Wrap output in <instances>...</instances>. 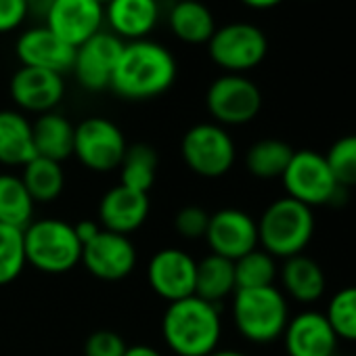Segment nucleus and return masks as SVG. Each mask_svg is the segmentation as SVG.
<instances>
[{"instance_id":"37","label":"nucleus","mask_w":356,"mask_h":356,"mask_svg":"<svg viewBox=\"0 0 356 356\" xmlns=\"http://www.w3.org/2000/svg\"><path fill=\"white\" fill-rule=\"evenodd\" d=\"M74 231H76V237L80 239V243L84 248L88 241H92L101 233V227L97 222H92V220H82V222L74 225Z\"/></svg>"},{"instance_id":"17","label":"nucleus","mask_w":356,"mask_h":356,"mask_svg":"<svg viewBox=\"0 0 356 356\" xmlns=\"http://www.w3.org/2000/svg\"><path fill=\"white\" fill-rule=\"evenodd\" d=\"M15 53L24 67L47 70L63 76L74 67L76 49L65 44L47 26H36L22 32V36L17 38Z\"/></svg>"},{"instance_id":"42","label":"nucleus","mask_w":356,"mask_h":356,"mask_svg":"<svg viewBox=\"0 0 356 356\" xmlns=\"http://www.w3.org/2000/svg\"><path fill=\"white\" fill-rule=\"evenodd\" d=\"M99 3H101V5L105 7V5H109V3H111V0H99Z\"/></svg>"},{"instance_id":"8","label":"nucleus","mask_w":356,"mask_h":356,"mask_svg":"<svg viewBox=\"0 0 356 356\" xmlns=\"http://www.w3.org/2000/svg\"><path fill=\"white\" fill-rule=\"evenodd\" d=\"M181 153L197 176L218 178L233 168L237 149L220 124H197L185 132Z\"/></svg>"},{"instance_id":"34","label":"nucleus","mask_w":356,"mask_h":356,"mask_svg":"<svg viewBox=\"0 0 356 356\" xmlns=\"http://www.w3.org/2000/svg\"><path fill=\"white\" fill-rule=\"evenodd\" d=\"M208 222H210V214L200 208V206H187L174 218V227L178 231V235L185 239H202L206 237L208 231Z\"/></svg>"},{"instance_id":"2","label":"nucleus","mask_w":356,"mask_h":356,"mask_svg":"<svg viewBox=\"0 0 356 356\" xmlns=\"http://www.w3.org/2000/svg\"><path fill=\"white\" fill-rule=\"evenodd\" d=\"M222 333L220 312L197 296L172 302L161 318V335L176 356H210Z\"/></svg>"},{"instance_id":"18","label":"nucleus","mask_w":356,"mask_h":356,"mask_svg":"<svg viewBox=\"0 0 356 356\" xmlns=\"http://www.w3.org/2000/svg\"><path fill=\"white\" fill-rule=\"evenodd\" d=\"M9 90L15 105L42 115L53 111L61 103L65 95V82L61 74L22 65L13 74Z\"/></svg>"},{"instance_id":"4","label":"nucleus","mask_w":356,"mask_h":356,"mask_svg":"<svg viewBox=\"0 0 356 356\" xmlns=\"http://www.w3.org/2000/svg\"><path fill=\"white\" fill-rule=\"evenodd\" d=\"M26 262L47 275H63L82 260L74 225L59 218L32 220L24 229Z\"/></svg>"},{"instance_id":"24","label":"nucleus","mask_w":356,"mask_h":356,"mask_svg":"<svg viewBox=\"0 0 356 356\" xmlns=\"http://www.w3.org/2000/svg\"><path fill=\"white\" fill-rule=\"evenodd\" d=\"M74 132L76 126H72V122L61 113L49 111L38 115V120L32 124L36 155L61 163L74 155Z\"/></svg>"},{"instance_id":"41","label":"nucleus","mask_w":356,"mask_h":356,"mask_svg":"<svg viewBox=\"0 0 356 356\" xmlns=\"http://www.w3.org/2000/svg\"><path fill=\"white\" fill-rule=\"evenodd\" d=\"M210 356H245V354L237 352V350H214Z\"/></svg>"},{"instance_id":"1","label":"nucleus","mask_w":356,"mask_h":356,"mask_svg":"<svg viewBox=\"0 0 356 356\" xmlns=\"http://www.w3.org/2000/svg\"><path fill=\"white\" fill-rule=\"evenodd\" d=\"M176 72V59L163 44L147 38L124 42L109 88L122 99L145 101L170 90Z\"/></svg>"},{"instance_id":"25","label":"nucleus","mask_w":356,"mask_h":356,"mask_svg":"<svg viewBox=\"0 0 356 356\" xmlns=\"http://www.w3.org/2000/svg\"><path fill=\"white\" fill-rule=\"evenodd\" d=\"M235 264L222 256L210 254L202 262H197L195 275V296L216 304L225 300L229 293H235Z\"/></svg>"},{"instance_id":"29","label":"nucleus","mask_w":356,"mask_h":356,"mask_svg":"<svg viewBox=\"0 0 356 356\" xmlns=\"http://www.w3.org/2000/svg\"><path fill=\"white\" fill-rule=\"evenodd\" d=\"M120 172H122L120 185L140 191V193H149L155 183V176H157L155 149L145 143H136V145L128 147L124 153V159L120 163Z\"/></svg>"},{"instance_id":"9","label":"nucleus","mask_w":356,"mask_h":356,"mask_svg":"<svg viewBox=\"0 0 356 356\" xmlns=\"http://www.w3.org/2000/svg\"><path fill=\"white\" fill-rule=\"evenodd\" d=\"M206 105L216 124L241 126L260 113L262 92L250 78L241 74H225L210 84Z\"/></svg>"},{"instance_id":"6","label":"nucleus","mask_w":356,"mask_h":356,"mask_svg":"<svg viewBox=\"0 0 356 356\" xmlns=\"http://www.w3.org/2000/svg\"><path fill=\"white\" fill-rule=\"evenodd\" d=\"M281 181L287 197L310 210L318 206H339L346 195V189L337 185L325 155L312 149L293 151Z\"/></svg>"},{"instance_id":"38","label":"nucleus","mask_w":356,"mask_h":356,"mask_svg":"<svg viewBox=\"0 0 356 356\" xmlns=\"http://www.w3.org/2000/svg\"><path fill=\"white\" fill-rule=\"evenodd\" d=\"M53 3H55V0H28L30 15H40V17L44 19Z\"/></svg>"},{"instance_id":"15","label":"nucleus","mask_w":356,"mask_h":356,"mask_svg":"<svg viewBox=\"0 0 356 356\" xmlns=\"http://www.w3.org/2000/svg\"><path fill=\"white\" fill-rule=\"evenodd\" d=\"M80 262H84L86 270L97 279L120 281L134 270L136 248L128 235L101 229V233L82 248Z\"/></svg>"},{"instance_id":"26","label":"nucleus","mask_w":356,"mask_h":356,"mask_svg":"<svg viewBox=\"0 0 356 356\" xmlns=\"http://www.w3.org/2000/svg\"><path fill=\"white\" fill-rule=\"evenodd\" d=\"M34 204L19 176L0 174V225L24 231L34 218Z\"/></svg>"},{"instance_id":"3","label":"nucleus","mask_w":356,"mask_h":356,"mask_svg":"<svg viewBox=\"0 0 356 356\" xmlns=\"http://www.w3.org/2000/svg\"><path fill=\"white\" fill-rule=\"evenodd\" d=\"M256 222L258 243L275 260L300 256L314 237V212L287 195L273 202Z\"/></svg>"},{"instance_id":"32","label":"nucleus","mask_w":356,"mask_h":356,"mask_svg":"<svg viewBox=\"0 0 356 356\" xmlns=\"http://www.w3.org/2000/svg\"><path fill=\"white\" fill-rule=\"evenodd\" d=\"M26 264L24 231L0 225V285L15 281Z\"/></svg>"},{"instance_id":"28","label":"nucleus","mask_w":356,"mask_h":356,"mask_svg":"<svg viewBox=\"0 0 356 356\" xmlns=\"http://www.w3.org/2000/svg\"><path fill=\"white\" fill-rule=\"evenodd\" d=\"M293 157V149L281 138H262L245 153V165L256 178H281Z\"/></svg>"},{"instance_id":"23","label":"nucleus","mask_w":356,"mask_h":356,"mask_svg":"<svg viewBox=\"0 0 356 356\" xmlns=\"http://www.w3.org/2000/svg\"><path fill=\"white\" fill-rule=\"evenodd\" d=\"M36 157L32 124L13 109L0 111V163L26 165Z\"/></svg>"},{"instance_id":"33","label":"nucleus","mask_w":356,"mask_h":356,"mask_svg":"<svg viewBox=\"0 0 356 356\" xmlns=\"http://www.w3.org/2000/svg\"><path fill=\"white\" fill-rule=\"evenodd\" d=\"M325 159L339 187H356V134L337 138L325 153Z\"/></svg>"},{"instance_id":"11","label":"nucleus","mask_w":356,"mask_h":356,"mask_svg":"<svg viewBox=\"0 0 356 356\" xmlns=\"http://www.w3.org/2000/svg\"><path fill=\"white\" fill-rule=\"evenodd\" d=\"M122 49H124V40H120L109 30H101L84 44H80L76 49L74 67H72L78 84L90 92L109 88Z\"/></svg>"},{"instance_id":"14","label":"nucleus","mask_w":356,"mask_h":356,"mask_svg":"<svg viewBox=\"0 0 356 356\" xmlns=\"http://www.w3.org/2000/svg\"><path fill=\"white\" fill-rule=\"evenodd\" d=\"M212 254L231 262L258 248V222L237 208H225L210 216L206 231Z\"/></svg>"},{"instance_id":"30","label":"nucleus","mask_w":356,"mask_h":356,"mask_svg":"<svg viewBox=\"0 0 356 356\" xmlns=\"http://www.w3.org/2000/svg\"><path fill=\"white\" fill-rule=\"evenodd\" d=\"M235 264V285L237 289H256V287H270L277 279V262L264 250H254Z\"/></svg>"},{"instance_id":"22","label":"nucleus","mask_w":356,"mask_h":356,"mask_svg":"<svg viewBox=\"0 0 356 356\" xmlns=\"http://www.w3.org/2000/svg\"><path fill=\"white\" fill-rule=\"evenodd\" d=\"M168 24L172 34L187 44H208L216 32L210 7L200 0H178L170 9Z\"/></svg>"},{"instance_id":"20","label":"nucleus","mask_w":356,"mask_h":356,"mask_svg":"<svg viewBox=\"0 0 356 356\" xmlns=\"http://www.w3.org/2000/svg\"><path fill=\"white\" fill-rule=\"evenodd\" d=\"M157 0H111L105 5V24L120 40H145L157 26Z\"/></svg>"},{"instance_id":"10","label":"nucleus","mask_w":356,"mask_h":356,"mask_svg":"<svg viewBox=\"0 0 356 356\" xmlns=\"http://www.w3.org/2000/svg\"><path fill=\"white\" fill-rule=\"evenodd\" d=\"M128 145L122 130L107 118H86L74 132V155L92 172L120 168Z\"/></svg>"},{"instance_id":"39","label":"nucleus","mask_w":356,"mask_h":356,"mask_svg":"<svg viewBox=\"0 0 356 356\" xmlns=\"http://www.w3.org/2000/svg\"><path fill=\"white\" fill-rule=\"evenodd\" d=\"M124 356H161L155 348H151V346H130L128 350H126V354Z\"/></svg>"},{"instance_id":"31","label":"nucleus","mask_w":356,"mask_h":356,"mask_svg":"<svg viewBox=\"0 0 356 356\" xmlns=\"http://www.w3.org/2000/svg\"><path fill=\"white\" fill-rule=\"evenodd\" d=\"M337 339L356 341V285L333 293L325 312Z\"/></svg>"},{"instance_id":"43","label":"nucleus","mask_w":356,"mask_h":356,"mask_svg":"<svg viewBox=\"0 0 356 356\" xmlns=\"http://www.w3.org/2000/svg\"><path fill=\"white\" fill-rule=\"evenodd\" d=\"M333 356H337V354H333Z\"/></svg>"},{"instance_id":"35","label":"nucleus","mask_w":356,"mask_h":356,"mask_svg":"<svg viewBox=\"0 0 356 356\" xmlns=\"http://www.w3.org/2000/svg\"><path fill=\"white\" fill-rule=\"evenodd\" d=\"M128 346L124 343L122 335L115 331L99 329L86 337L84 356H124Z\"/></svg>"},{"instance_id":"16","label":"nucleus","mask_w":356,"mask_h":356,"mask_svg":"<svg viewBox=\"0 0 356 356\" xmlns=\"http://www.w3.org/2000/svg\"><path fill=\"white\" fill-rule=\"evenodd\" d=\"M287 356H333L337 335L329 325L325 312L304 310L287 321L283 331Z\"/></svg>"},{"instance_id":"40","label":"nucleus","mask_w":356,"mask_h":356,"mask_svg":"<svg viewBox=\"0 0 356 356\" xmlns=\"http://www.w3.org/2000/svg\"><path fill=\"white\" fill-rule=\"evenodd\" d=\"M243 5L252 7V9H270V7H277L283 0H241Z\"/></svg>"},{"instance_id":"13","label":"nucleus","mask_w":356,"mask_h":356,"mask_svg":"<svg viewBox=\"0 0 356 356\" xmlns=\"http://www.w3.org/2000/svg\"><path fill=\"white\" fill-rule=\"evenodd\" d=\"M195 275L197 262L178 248L159 250L147 266L151 289L170 304L195 296Z\"/></svg>"},{"instance_id":"27","label":"nucleus","mask_w":356,"mask_h":356,"mask_svg":"<svg viewBox=\"0 0 356 356\" xmlns=\"http://www.w3.org/2000/svg\"><path fill=\"white\" fill-rule=\"evenodd\" d=\"M22 181L34 202L49 204L61 195L65 187V174L59 161L36 155L32 161L24 165Z\"/></svg>"},{"instance_id":"19","label":"nucleus","mask_w":356,"mask_h":356,"mask_svg":"<svg viewBox=\"0 0 356 356\" xmlns=\"http://www.w3.org/2000/svg\"><path fill=\"white\" fill-rule=\"evenodd\" d=\"M149 216V193L118 185L109 189L99 204V220L105 231L130 235L145 225Z\"/></svg>"},{"instance_id":"12","label":"nucleus","mask_w":356,"mask_h":356,"mask_svg":"<svg viewBox=\"0 0 356 356\" xmlns=\"http://www.w3.org/2000/svg\"><path fill=\"white\" fill-rule=\"evenodd\" d=\"M103 24L105 7L99 0H55L44 17V26L74 49L99 34Z\"/></svg>"},{"instance_id":"5","label":"nucleus","mask_w":356,"mask_h":356,"mask_svg":"<svg viewBox=\"0 0 356 356\" xmlns=\"http://www.w3.org/2000/svg\"><path fill=\"white\" fill-rule=\"evenodd\" d=\"M233 318L239 333L254 343L279 339L289 321V306L275 285L256 289H235Z\"/></svg>"},{"instance_id":"21","label":"nucleus","mask_w":356,"mask_h":356,"mask_svg":"<svg viewBox=\"0 0 356 356\" xmlns=\"http://www.w3.org/2000/svg\"><path fill=\"white\" fill-rule=\"evenodd\" d=\"M283 289L302 304H312L323 298L327 289V277L321 264L304 254L287 258L281 268Z\"/></svg>"},{"instance_id":"7","label":"nucleus","mask_w":356,"mask_h":356,"mask_svg":"<svg viewBox=\"0 0 356 356\" xmlns=\"http://www.w3.org/2000/svg\"><path fill=\"white\" fill-rule=\"evenodd\" d=\"M208 53L218 67L227 70V74H243L264 61L268 40L258 26L235 22L216 28L208 42Z\"/></svg>"},{"instance_id":"36","label":"nucleus","mask_w":356,"mask_h":356,"mask_svg":"<svg viewBox=\"0 0 356 356\" xmlns=\"http://www.w3.org/2000/svg\"><path fill=\"white\" fill-rule=\"evenodd\" d=\"M28 17V0H0V34L15 32Z\"/></svg>"}]
</instances>
